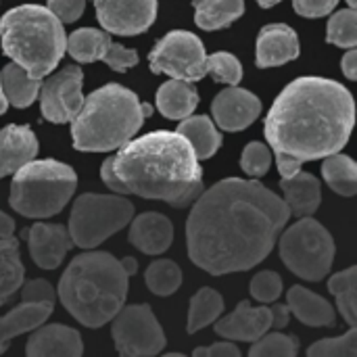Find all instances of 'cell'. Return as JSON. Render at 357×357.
<instances>
[{"instance_id":"1","label":"cell","mask_w":357,"mask_h":357,"mask_svg":"<svg viewBox=\"0 0 357 357\" xmlns=\"http://www.w3.org/2000/svg\"><path fill=\"white\" fill-rule=\"evenodd\" d=\"M289 218L287 203L261 182L222 180L195 201L186 222L188 255L213 276L247 272L270 255Z\"/></svg>"},{"instance_id":"2","label":"cell","mask_w":357,"mask_h":357,"mask_svg":"<svg viewBox=\"0 0 357 357\" xmlns=\"http://www.w3.org/2000/svg\"><path fill=\"white\" fill-rule=\"evenodd\" d=\"M354 123L356 102L345 86L326 77H299L274 100L264 132L278 172L291 178L303 163L341 153Z\"/></svg>"},{"instance_id":"3","label":"cell","mask_w":357,"mask_h":357,"mask_svg":"<svg viewBox=\"0 0 357 357\" xmlns=\"http://www.w3.org/2000/svg\"><path fill=\"white\" fill-rule=\"evenodd\" d=\"M113 172L126 195L188 207L205 190L203 167L184 136L178 132H151L128 140L113 157Z\"/></svg>"},{"instance_id":"4","label":"cell","mask_w":357,"mask_h":357,"mask_svg":"<svg viewBox=\"0 0 357 357\" xmlns=\"http://www.w3.org/2000/svg\"><path fill=\"white\" fill-rule=\"evenodd\" d=\"M128 278L119 259L111 253H82L65 270L59 282V299L79 324L100 328L123 307Z\"/></svg>"},{"instance_id":"5","label":"cell","mask_w":357,"mask_h":357,"mask_svg":"<svg viewBox=\"0 0 357 357\" xmlns=\"http://www.w3.org/2000/svg\"><path fill=\"white\" fill-rule=\"evenodd\" d=\"M153 113L149 102L119 86L107 84L84 98L82 109L71 119L73 146L84 153H107L123 146L136 136L144 119Z\"/></svg>"},{"instance_id":"6","label":"cell","mask_w":357,"mask_h":357,"mask_svg":"<svg viewBox=\"0 0 357 357\" xmlns=\"http://www.w3.org/2000/svg\"><path fill=\"white\" fill-rule=\"evenodd\" d=\"M0 44L13 63L40 79L63 59L67 36L63 23L46 6L23 4L2 15Z\"/></svg>"},{"instance_id":"7","label":"cell","mask_w":357,"mask_h":357,"mask_svg":"<svg viewBox=\"0 0 357 357\" xmlns=\"http://www.w3.org/2000/svg\"><path fill=\"white\" fill-rule=\"evenodd\" d=\"M75 186L77 176L67 163L31 159L15 172L8 203L25 218H50L69 203Z\"/></svg>"},{"instance_id":"8","label":"cell","mask_w":357,"mask_h":357,"mask_svg":"<svg viewBox=\"0 0 357 357\" xmlns=\"http://www.w3.org/2000/svg\"><path fill=\"white\" fill-rule=\"evenodd\" d=\"M280 257L299 278L320 282L335 261V241L331 232L312 215L301 218L280 238Z\"/></svg>"},{"instance_id":"9","label":"cell","mask_w":357,"mask_h":357,"mask_svg":"<svg viewBox=\"0 0 357 357\" xmlns=\"http://www.w3.org/2000/svg\"><path fill=\"white\" fill-rule=\"evenodd\" d=\"M134 205L111 195H82L69 215V236L82 249H94L130 224Z\"/></svg>"},{"instance_id":"10","label":"cell","mask_w":357,"mask_h":357,"mask_svg":"<svg viewBox=\"0 0 357 357\" xmlns=\"http://www.w3.org/2000/svg\"><path fill=\"white\" fill-rule=\"evenodd\" d=\"M153 73H165L174 79L199 82L211 71V56L205 54L203 42L184 29L163 36L149 54Z\"/></svg>"},{"instance_id":"11","label":"cell","mask_w":357,"mask_h":357,"mask_svg":"<svg viewBox=\"0 0 357 357\" xmlns=\"http://www.w3.org/2000/svg\"><path fill=\"white\" fill-rule=\"evenodd\" d=\"M113 341L121 356H157L165 347V335L151 305H128L113 316Z\"/></svg>"},{"instance_id":"12","label":"cell","mask_w":357,"mask_h":357,"mask_svg":"<svg viewBox=\"0 0 357 357\" xmlns=\"http://www.w3.org/2000/svg\"><path fill=\"white\" fill-rule=\"evenodd\" d=\"M54 305V289L46 280H31L23 287L21 303L0 318V354L23 333L36 331L48 320Z\"/></svg>"},{"instance_id":"13","label":"cell","mask_w":357,"mask_h":357,"mask_svg":"<svg viewBox=\"0 0 357 357\" xmlns=\"http://www.w3.org/2000/svg\"><path fill=\"white\" fill-rule=\"evenodd\" d=\"M82 82L84 73L77 65H67L50 75L38 92L42 117L52 123L71 121L84 105Z\"/></svg>"},{"instance_id":"14","label":"cell","mask_w":357,"mask_h":357,"mask_svg":"<svg viewBox=\"0 0 357 357\" xmlns=\"http://www.w3.org/2000/svg\"><path fill=\"white\" fill-rule=\"evenodd\" d=\"M65 50L79 63L102 61L113 71H119V73L138 65L136 50L113 42L107 31H100L94 27H82V29H75L71 36H67Z\"/></svg>"},{"instance_id":"15","label":"cell","mask_w":357,"mask_h":357,"mask_svg":"<svg viewBox=\"0 0 357 357\" xmlns=\"http://www.w3.org/2000/svg\"><path fill=\"white\" fill-rule=\"evenodd\" d=\"M98 23L117 36L144 33L157 19V0H94Z\"/></svg>"},{"instance_id":"16","label":"cell","mask_w":357,"mask_h":357,"mask_svg":"<svg viewBox=\"0 0 357 357\" xmlns=\"http://www.w3.org/2000/svg\"><path fill=\"white\" fill-rule=\"evenodd\" d=\"M211 113L215 123L226 130V132H241L245 128H249L261 113V100L251 94L249 90L230 86L226 90H222L213 105H211Z\"/></svg>"},{"instance_id":"17","label":"cell","mask_w":357,"mask_h":357,"mask_svg":"<svg viewBox=\"0 0 357 357\" xmlns=\"http://www.w3.org/2000/svg\"><path fill=\"white\" fill-rule=\"evenodd\" d=\"M33 264L42 270H54L63 264L65 253L73 247L69 230L59 224H33L23 232Z\"/></svg>"},{"instance_id":"18","label":"cell","mask_w":357,"mask_h":357,"mask_svg":"<svg viewBox=\"0 0 357 357\" xmlns=\"http://www.w3.org/2000/svg\"><path fill=\"white\" fill-rule=\"evenodd\" d=\"M215 333L228 341L255 343L272 328L270 307H251L249 301L238 303V307L224 320H215Z\"/></svg>"},{"instance_id":"19","label":"cell","mask_w":357,"mask_h":357,"mask_svg":"<svg viewBox=\"0 0 357 357\" xmlns=\"http://www.w3.org/2000/svg\"><path fill=\"white\" fill-rule=\"evenodd\" d=\"M299 38L293 27L284 23H270L261 27L255 46V63L261 69L284 65L299 56Z\"/></svg>"},{"instance_id":"20","label":"cell","mask_w":357,"mask_h":357,"mask_svg":"<svg viewBox=\"0 0 357 357\" xmlns=\"http://www.w3.org/2000/svg\"><path fill=\"white\" fill-rule=\"evenodd\" d=\"M25 354L29 357H79L84 354L77 331L63 324H48L29 337Z\"/></svg>"},{"instance_id":"21","label":"cell","mask_w":357,"mask_h":357,"mask_svg":"<svg viewBox=\"0 0 357 357\" xmlns=\"http://www.w3.org/2000/svg\"><path fill=\"white\" fill-rule=\"evenodd\" d=\"M38 153V140L27 126H6L0 130V178L15 174Z\"/></svg>"},{"instance_id":"22","label":"cell","mask_w":357,"mask_h":357,"mask_svg":"<svg viewBox=\"0 0 357 357\" xmlns=\"http://www.w3.org/2000/svg\"><path fill=\"white\" fill-rule=\"evenodd\" d=\"M174 241V226L161 213H142L132 222L130 228V243L146 253V255H161L169 249Z\"/></svg>"},{"instance_id":"23","label":"cell","mask_w":357,"mask_h":357,"mask_svg":"<svg viewBox=\"0 0 357 357\" xmlns=\"http://www.w3.org/2000/svg\"><path fill=\"white\" fill-rule=\"evenodd\" d=\"M280 188H282V197H284L282 201L287 203V207L293 215L305 218V215H314L318 211L322 192H320L318 178H314L312 174H305L299 169L295 176L282 178Z\"/></svg>"},{"instance_id":"24","label":"cell","mask_w":357,"mask_h":357,"mask_svg":"<svg viewBox=\"0 0 357 357\" xmlns=\"http://www.w3.org/2000/svg\"><path fill=\"white\" fill-rule=\"evenodd\" d=\"M287 301H289V310L305 326L320 328V326H335V322H337V314H335L333 305L324 297H320L303 287H291Z\"/></svg>"},{"instance_id":"25","label":"cell","mask_w":357,"mask_h":357,"mask_svg":"<svg viewBox=\"0 0 357 357\" xmlns=\"http://www.w3.org/2000/svg\"><path fill=\"white\" fill-rule=\"evenodd\" d=\"M199 105V94L192 82L169 79L157 92V109L167 119H184L192 115Z\"/></svg>"},{"instance_id":"26","label":"cell","mask_w":357,"mask_h":357,"mask_svg":"<svg viewBox=\"0 0 357 357\" xmlns=\"http://www.w3.org/2000/svg\"><path fill=\"white\" fill-rule=\"evenodd\" d=\"M0 88H2V94L8 105H13L17 109H25L38 98L40 79L29 75L21 65L8 63L0 71Z\"/></svg>"},{"instance_id":"27","label":"cell","mask_w":357,"mask_h":357,"mask_svg":"<svg viewBox=\"0 0 357 357\" xmlns=\"http://www.w3.org/2000/svg\"><path fill=\"white\" fill-rule=\"evenodd\" d=\"M180 136H184L188 140V144L192 146L197 159H209L218 153L220 144H222V136L215 130L213 121L207 115H188L182 119V123L176 130Z\"/></svg>"},{"instance_id":"28","label":"cell","mask_w":357,"mask_h":357,"mask_svg":"<svg viewBox=\"0 0 357 357\" xmlns=\"http://www.w3.org/2000/svg\"><path fill=\"white\" fill-rule=\"evenodd\" d=\"M23 278L25 268L19 257V241L13 234L0 238V305L23 287Z\"/></svg>"},{"instance_id":"29","label":"cell","mask_w":357,"mask_h":357,"mask_svg":"<svg viewBox=\"0 0 357 357\" xmlns=\"http://www.w3.org/2000/svg\"><path fill=\"white\" fill-rule=\"evenodd\" d=\"M245 13V0H197L195 23L205 29H222L232 25Z\"/></svg>"},{"instance_id":"30","label":"cell","mask_w":357,"mask_h":357,"mask_svg":"<svg viewBox=\"0 0 357 357\" xmlns=\"http://www.w3.org/2000/svg\"><path fill=\"white\" fill-rule=\"evenodd\" d=\"M322 174L326 184L341 197H354L357 192V165L347 155L335 153L324 159Z\"/></svg>"},{"instance_id":"31","label":"cell","mask_w":357,"mask_h":357,"mask_svg":"<svg viewBox=\"0 0 357 357\" xmlns=\"http://www.w3.org/2000/svg\"><path fill=\"white\" fill-rule=\"evenodd\" d=\"M222 314H224V297L213 289H201L190 301L186 331L195 335L201 328L213 324Z\"/></svg>"},{"instance_id":"32","label":"cell","mask_w":357,"mask_h":357,"mask_svg":"<svg viewBox=\"0 0 357 357\" xmlns=\"http://www.w3.org/2000/svg\"><path fill=\"white\" fill-rule=\"evenodd\" d=\"M357 268H347L328 280V291L337 299V307L349 326L357 324Z\"/></svg>"},{"instance_id":"33","label":"cell","mask_w":357,"mask_h":357,"mask_svg":"<svg viewBox=\"0 0 357 357\" xmlns=\"http://www.w3.org/2000/svg\"><path fill=\"white\" fill-rule=\"evenodd\" d=\"M144 278H146V287L155 295H161V297L174 295L180 289V284H182V272L169 259H157V261H153L149 266Z\"/></svg>"},{"instance_id":"34","label":"cell","mask_w":357,"mask_h":357,"mask_svg":"<svg viewBox=\"0 0 357 357\" xmlns=\"http://www.w3.org/2000/svg\"><path fill=\"white\" fill-rule=\"evenodd\" d=\"M326 40L341 48H356L357 44V13L356 8H343L335 13L328 21Z\"/></svg>"},{"instance_id":"35","label":"cell","mask_w":357,"mask_h":357,"mask_svg":"<svg viewBox=\"0 0 357 357\" xmlns=\"http://www.w3.org/2000/svg\"><path fill=\"white\" fill-rule=\"evenodd\" d=\"M297 354H299L297 337H289L282 333H272V335L266 333L249 349L251 357H295Z\"/></svg>"},{"instance_id":"36","label":"cell","mask_w":357,"mask_h":357,"mask_svg":"<svg viewBox=\"0 0 357 357\" xmlns=\"http://www.w3.org/2000/svg\"><path fill=\"white\" fill-rule=\"evenodd\" d=\"M310 357H356L357 356V331H351L339 339H322L307 349Z\"/></svg>"},{"instance_id":"37","label":"cell","mask_w":357,"mask_h":357,"mask_svg":"<svg viewBox=\"0 0 357 357\" xmlns=\"http://www.w3.org/2000/svg\"><path fill=\"white\" fill-rule=\"evenodd\" d=\"M211 56V71L209 75L218 82V84H228V86H236L243 79V67L241 61L232 54V52H213Z\"/></svg>"},{"instance_id":"38","label":"cell","mask_w":357,"mask_h":357,"mask_svg":"<svg viewBox=\"0 0 357 357\" xmlns=\"http://www.w3.org/2000/svg\"><path fill=\"white\" fill-rule=\"evenodd\" d=\"M270 165H272V153L266 144L251 142L245 146L241 157V167L245 174H249L251 178H261L264 174H268Z\"/></svg>"},{"instance_id":"39","label":"cell","mask_w":357,"mask_h":357,"mask_svg":"<svg viewBox=\"0 0 357 357\" xmlns=\"http://www.w3.org/2000/svg\"><path fill=\"white\" fill-rule=\"evenodd\" d=\"M282 293V278L276 272H259L251 280V295L261 303H272Z\"/></svg>"},{"instance_id":"40","label":"cell","mask_w":357,"mask_h":357,"mask_svg":"<svg viewBox=\"0 0 357 357\" xmlns=\"http://www.w3.org/2000/svg\"><path fill=\"white\" fill-rule=\"evenodd\" d=\"M86 6V0H48L46 8L61 21V23H73L82 17Z\"/></svg>"},{"instance_id":"41","label":"cell","mask_w":357,"mask_h":357,"mask_svg":"<svg viewBox=\"0 0 357 357\" xmlns=\"http://www.w3.org/2000/svg\"><path fill=\"white\" fill-rule=\"evenodd\" d=\"M337 4L339 0H293L295 10L301 17H310V19H318L333 13Z\"/></svg>"},{"instance_id":"42","label":"cell","mask_w":357,"mask_h":357,"mask_svg":"<svg viewBox=\"0 0 357 357\" xmlns=\"http://www.w3.org/2000/svg\"><path fill=\"white\" fill-rule=\"evenodd\" d=\"M195 356L197 357H241V349L230 343V341H222V343H215L211 347H199L195 349Z\"/></svg>"},{"instance_id":"43","label":"cell","mask_w":357,"mask_h":357,"mask_svg":"<svg viewBox=\"0 0 357 357\" xmlns=\"http://www.w3.org/2000/svg\"><path fill=\"white\" fill-rule=\"evenodd\" d=\"M100 178H102V182L107 184V188L115 190L117 195H126V188H123V184L119 182L117 174L113 172V157H109V159L102 163V167H100Z\"/></svg>"},{"instance_id":"44","label":"cell","mask_w":357,"mask_h":357,"mask_svg":"<svg viewBox=\"0 0 357 357\" xmlns=\"http://www.w3.org/2000/svg\"><path fill=\"white\" fill-rule=\"evenodd\" d=\"M341 69H343V73H345L349 79H357V50L356 48H349V52L343 56V61H341Z\"/></svg>"},{"instance_id":"45","label":"cell","mask_w":357,"mask_h":357,"mask_svg":"<svg viewBox=\"0 0 357 357\" xmlns=\"http://www.w3.org/2000/svg\"><path fill=\"white\" fill-rule=\"evenodd\" d=\"M270 312H272V326L274 328H284L287 324H289V316H291V310L287 307V305H274V307H270Z\"/></svg>"},{"instance_id":"46","label":"cell","mask_w":357,"mask_h":357,"mask_svg":"<svg viewBox=\"0 0 357 357\" xmlns=\"http://www.w3.org/2000/svg\"><path fill=\"white\" fill-rule=\"evenodd\" d=\"M13 232H15V222H13L6 213L0 211V238L10 236Z\"/></svg>"},{"instance_id":"47","label":"cell","mask_w":357,"mask_h":357,"mask_svg":"<svg viewBox=\"0 0 357 357\" xmlns=\"http://www.w3.org/2000/svg\"><path fill=\"white\" fill-rule=\"evenodd\" d=\"M119 264H121V268L126 270V274H128V276H132V274H136V272H138V261H136L134 257H123Z\"/></svg>"},{"instance_id":"48","label":"cell","mask_w":357,"mask_h":357,"mask_svg":"<svg viewBox=\"0 0 357 357\" xmlns=\"http://www.w3.org/2000/svg\"><path fill=\"white\" fill-rule=\"evenodd\" d=\"M259 2V6H264V8H270V6H274V4H278V2H282V0H257Z\"/></svg>"},{"instance_id":"49","label":"cell","mask_w":357,"mask_h":357,"mask_svg":"<svg viewBox=\"0 0 357 357\" xmlns=\"http://www.w3.org/2000/svg\"><path fill=\"white\" fill-rule=\"evenodd\" d=\"M6 105H8V102H6V98H4V94H2V88H0V115L6 111Z\"/></svg>"},{"instance_id":"50","label":"cell","mask_w":357,"mask_h":357,"mask_svg":"<svg viewBox=\"0 0 357 357\" xmlns=\"http://www.w3.org/2000/svg\"><path fill=\"white\" fill-rule=\"evenodd\" d=\"M347 4H349V8H356V0H347Z\"/></svg>"}]
</instances>
